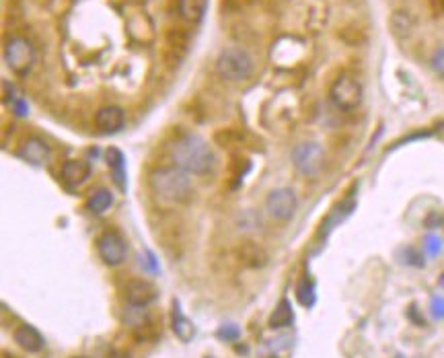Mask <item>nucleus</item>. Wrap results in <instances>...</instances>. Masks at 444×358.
<instances>
[{"instance_id": "nucleus-11", "label": "nucleus", "mask_w": 444, "mask_h": 358, "mask_svg": "<svg viewBox=\"0 0 444 358\" xmlns=\"http://www.w3.org/2000/svg\"><path fill=\"white\" fill-rule=\"evenodd\" d=\"M123 123H126V114L117 105H108L95 114V128L103 134H113V132L121 130Z\"/></svg>"}, {"instance_id": "nucleus-28", "label": "nucleus", "mask_w": 444, "mask_h": 358, "mask_svg": "<svg viewBox=\"0 0 444 358\" xmlns=\"http://www.w3.org/2000/svg\"><path fill=\"white\" fill-rule=\"evenodd\" d=\"M2 89H4V103H12V89L6 80L2 83Z\"/></svg>"}, {"instance_id": "nucleus-19", "label": "nucleus", "mask_w": 444, "mask_h": 358, "mask_svg": "<svg viewBox=\"0 0 444 358\" xmlns=\"http://www.w3.org/2000/svg\"><path fill=\"white\" fill-rule=\"evenodd\" d=\"M108 163H110L113 178L119 189H126V176H123V155L117 148H108Z\"/></svg>"}, {"instance_id": "nucleus-7", "label": "nucleus", "mask_w": 444, "mask_h": 358, "mask_svg": "<svg viewBox=\"0 0 444 358\" xmlns=\"http://www.w3.org/2000/svg\"><path fill=\"white\" fill-rule=\"evenodd\" d=\"M298 206L296 194L290 187H278L272 189L266 198V212L272 221L276 223H286L294 216Z\"/></svg>"}, {"instance_id": "nucleus-17", "label": "nucleus", "mask_w": 444, "mask_h": 358, "mask_svg": "<svg viewBox=\"0 0 444 358\" xmlns=\"http://www.w3.org/2000/svg\"><path fill=\"white\" fill-rule=\"evenodd\" d=\"M294 315H292V307H290V300L288 298H282L276 305V309L272 311V317H270V327L272 330H282V327H288L292 323Z\"/></svg>"}, {"instance_id": "nucleus-6", "label": "nucleus", "mask_w": 444, "mask_h": 358, "mask_svg": "<svg viewBox=\"0 0 444 358\" xmlns=\"http://www.w3.org/2000/svg\"><path fill=\"white\" fill-rule=\"evenodd\" d=\"M4 62L8 64V68L15 74L25 76L33 68V64H35V50H33V46L27 40L12 37L4 46Z\"/></svg>"}, {"instance_id": "nucleus-14", "label": "nucleus", "mask_w": 444, "mask_h": 358, "mask_svg": "<svg viewBox=\"0 0 444 358\" xmlns=\"http://www.w3.org/2000/svg\"><path fill=\"white\" fill-rule=\"evenodd\" d=\"M21 155L31 165H46L50 159V146L42 138H29V140H25Z\"/></svg>"}, {"instance_id": "nucleus-12", "label": "nucleus", "mask_w": 444, "mask_h": 358, "mask_svg": "<svg viewBox=\"0 0 444 358\" xmlns=\"http://www.w3.org/2000/svg\"><path fill=\"white\" fill-rule=\"evenodd\" d=\"M12 340L15 344H19L25 352H40L46 342H44V336L33 327V325H19L12 334Z\"/></svg>"}, {"instance_id": "nucleus-23", "label": "nucleus", "mask_w": 444, "mask_h": 358, "mask_svg": "<svg viewBox=\"0 0 444 358\" xmlns=\"http://www.w3.org/2000/svg\"><path fill=\"white\" fill-rule=\"evenodd\" d=\"M424 249L428 251V255H438L441 249H443V241H441V237H436V235H428V237L424 239Z\"/></svg>"}, {"instance_id": "nucleus-9", "label": "nucleus", "mask_w": 444, "mask_h": 358, "mask_svg": "<svg viewBox=\"0 0 444 358\" xmlns=\"http://www.w3.org/2000/svg\"><path fill=\"white\" fill-rule=\"evenodd\" d=\"M237 253V259L241 262V266L249 268V270H262L268 266L270 262V255L268 251L257 243V241H251V239H245L237 245L234 249Z\"/></svg>"}, {"instance_id": "nucleus-13", "label": "nucleus", "mask_w": 444, "mask_h": 358, "mask_svg": "<svg viewBox=\"0 0 444 358\" xmlns=\"http://www.w3.org/2000/svg\"><path fill=\"white\" fill-rule=\"evenodd\" d=\"M91 176V167H89V163H85V161H76V159H72V161H66L64 165H62V169H60V178L62 181L66 183V185H70V187H78V185H83L87 179Z\"/></svg>"}, {"instance_id": "nucleus-5", "label": "nucleus", "mask_w": 444, "mask_h": 358, "mask_svg": "<svg viewBox=\"0 0 444 358\" xmlns=\"http://www.w3.org/2000/svg\"><path fill=\"white\" fill-rule=\"evenodd\" d=\"M325 163V155L321 144L317 142H302L298 146H294L292 151V165L298 173L307 176V178H315Z\"/></svg>"}, {"instance_id": "nucleus-22", "label": "nucleus", "mask_w": 444, "mask_h": 358, "mask_svg": "<svg viewBox=\"0 0 444 358\" xmlns=\"http://www.w3.org/2000/svg\"><path fill=\"white\" fill-rule=\"evenodd\" d=\"M393 31L399 35V37H405L411 33V19L407 12H395L393 17Z\"/></svg>"}, {"instance_id": "nucleus-21", "label": "nucleus", "mask_w": 444, "mask_h": 358, "mask_svg": "<svg viewBox=\"0 0 444 358\" xmlns=\"http://www.w3.org/2000/svg\"><path fill=\"white\" fill-rule=\"evenodd\" d=\"M146 319H148V315H146L144 307H134V305H130L128 313L123 315V321H126L128 325H132V327H140V325H144V323H146Z\"/></svg>"}, {"instance_id": "nucleus-2", "label": "nucleus", "mask_w": 444, "mask_h": 358, "mask_svg": "<svg viewBox=\"0 0 444 358\" xmlns=\"http://www.w3.org/2000/svg\"><path fill=\"white\" fill-rule=\"evenodd\" d=\"M151 187L155 196L169 206H179L189 202L194 194V185L189 173L179 169L177 165L159 167L151 173Z\"/></svg>"}, {"instance_id": "nucleus-1", "label": "nucleus", "mask_w": 444, "mask_h": 358, "mask_svg": "<svg viewBox=\"0 0 444 358\" xmlns=\"http://www.w3.org/2000/svg\"><path fill=\"white\" fill-rule=\"evenodd\" d=\"M169 155H171L173 165L187 171L189 176H208V173H212V169L216 165V157H214L212 148L208 146V142L189 132L179 134L171 142Z\"/></svg>"}, {"instance_id": "nucleus-20", "label": "nucleus", "mask_w": 444, "mask_h": 358, "mask_svg": "<svg viewBox=\"0 0 444 358\" xmlns=\"http://www.w3.org/2000/svg\"><path fill=\"white\" fill-rule=\"evenodd\" d=\"M113 204V196L108 189H97L91 198H89V210L93 214H103L108 212V208H111Z\"/></svg>"}, {"instance_id": "nucleus-8", "label": "nucleus", "mask_w": 444, "mask_h": 358, "mask_svg": "<svg viewBox=\"0 0 444 358\" xmlns=\"http://www.w3.org/2000/svg\"><path fill=\"white\" fill-rule=\"evenodd\" d=\"M97 251L108 266H119L121 262H126V255H128L126 241L115 231H108L97 239Z\"/></svg>"}, {"instance_id": "nucleus-16", "label": "nucleus", "mask_w": 444, "mask_h": 358, "mask_svg": "<svg viewBox=\"0 0 444 358\" xmlns=\"http://www.w3.org/2000/svg\"><path fill=\"white\" fill-rule=\"evenodd\" d=\"M179 15L189 23H200L206 10V0H179L177 2Z\"/></svg>"}, {"instance_id": "nucleus-25", "label": "nucleus", "mask_w": 444, "mask_h": 358, "mask_svg": "<svg viewBox=\"0 0 444 358\" xmlns=\"http://www.w3.org/2000/svg\"><path fill=\"white\" fill-rule=\"evenodd\" d=\"M219 338L226 340V342H234V340L239 338V327H234V325H224V327L219 330Z\"/></svg>"}, {"instance_id": "nucleus-26", "label": "nucleus", "mask_w": 444, "mask_h": 358, "mask_svg": "<svg viewBox=\"0 0 444 358\" xmlns=\"http://www.w3.org/2000/svg\"><path fill=\"white\" fill-rule=\"evenodd\" d=\"M432 68L444 76V48H438L432 56Z\"/></svg>"}, {"instance_id": "nucleus-15", "label": "nucleus", "mask_w": 444, "mask_h": 358, "mask_svg": "<svg viewBox=\"0 0 444 358\" xmlns=\"http://www.w3.org/2000/svg\"><path fill=\"white\" fill-rule=\"evenodd\" d=\"M171 325H173V334L181 340V342H189L196 336V327L194 323L181 313L179 300L173 302V313H171Z\"/></svg>"}, {"instance_id": "nucleus-18", "label": "nucleus", "mask_w": 444, "mask_h": 358, "mask_svg": "<svg viewBox=\"0 0 444 358\" xmlns=\"http://www.w3.org/2000/svg\"><path fill=\"white\" fill-rule=\"evenodd\" d=\"M296 298L302 307L311 309L317 300V289H315V280L311 276H302L298 287H296Z\"/></svg>"}, {"instance_id": "nucleus-27", "label": "nucleus", "mask_w": 444, "mask_h": 358, "mask_svg": "<svg viewBox=\"0 0 444 358\" xmlns=\"http://www.w3.org/2000/svg\"><path fill=\"white\" fill-rule=\"evenodd\" d=\"M12 105H15L17 116H27V105H25V101H23V99H17Z\"/></svg>"}, {"instance_id": "nucleus-24", "label": "nucleus", "mask_w": 444, "mask_h": 358, "mask_svg": "<svg viewBox=\"0 0 444 358\" xmlns=\"http://www.w3.org/2000/svg\"><path fill=\"white\" fill-rule=\"evenodd\" d=\"M430 311L434 319H444V297H432L430 300Z\"/></svg>"}, {"instance_id": "nucleus-4", "label": "nucleus", "mask_w": 444, "mask_h": 358, "mask_svg": "<svg viewBox=\"0 0 444 358\" xmlns=\"http://www.w3.org/2000/svg\"><path fill=\"white\" fill-rule=\"evenodd\" d=\"M364 91L362 85L350 76V74H341L333 80L332 89H330V99L332 103L341 110V112H354L360 103H362Z\"/></svg>"}, {"instance_id": "nucleus-29", "label": "nucleus", "mask_w": 444, "mask_h": 358, "mask_svg": "<svg viewBox=\"0 0 444 358\" xmlns=\"http://www.w3.org/2000/svg\"><path fill=\"white\" fill-rule=\"evenodd\" d=\"M438 282H441V287H443V289H444V274H443V276H441V280H438Z\"/></svg>"}, {"instance_id": "nucleus-10", "label": "nucleus", "mask_w": 444, "mask_h": 358, "mask_svg": "<svg viewBox=\"0 0 444 358\" xmlns=\"http://www.w3.org/2000/svg\"><path fill=\"white\" fill-rule=\"evenodd\" d=\"M155 298H157V289L146 280L136 278L126 284V300L134 307H146L155 302Z\"/></svg>"}, {"instance_id": "nucleus-30", "label": "nucleus", "mask_w": 444, "mask_h": 358, "mask_svg": "<svg viewBox=\"0 0 444 358\" xmlns=\"http://www.w3.org/2000/svg\"><path fill=\"white\" fill-rule=\"evenodd\" d=\"M74 358H87V357H74Z\"/></svg>"}, {"instance_id": "nucleus-3", "label": "nucleus", "mask_w": 444, "mask_h": 358, "mask_svg": "<svg viewBox=\"0 0 444 358\" xmlns=\"http://www.w3.org/2000/svg\"><path fill=\"white\" fill-rule=\"evenodd\" d=\"M216 70H219V74H221L224 80L239 83V80H245L251 74L253 60L241 48H226V50H222L221 54H219Z\"/></svg>"}]
</instances>
